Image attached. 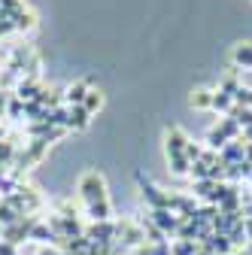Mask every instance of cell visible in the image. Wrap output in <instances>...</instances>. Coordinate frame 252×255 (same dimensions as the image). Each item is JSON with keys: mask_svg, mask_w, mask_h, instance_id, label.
I'll list each match as a JSON object with an SVG mask.
<instances>
[{"mask_svg": "<svg viewBox=\"0 0 252 255\" xmlns=\"http://www.w3.org/2000/svg\"><path fill=\"white\" fill-rule=\"evenodd\" d=\"M79 198H82V204H85V210H88V216L94 222H110L113 207H110V195H107V182H104V176L98 170L82 173V179H79Z\"/></svg>", "mask_w": 252, "mask_h": 255, "instance_id": "cell-1", "label": "cell"}, {"mask_svg": "<svg viewBox=\"0 0 252 255\" xmlns=\"http://www.w3.org/2000/svg\"><path fill=\"white\" fill-rule=\"evenodd\" d=\"M188 137L182 134V128H167V161L173 167V173H188L192 170V161H188Z\"/></svg>", "mask_w": 252, "mask_h": 255, "instance_id": "cell-2", "label": "cell"}, {"mask_svg": "<svg viewBox=\"0 0 252 255\" xmlns=\"http://www.w3.org/2000/svg\"><path fill=\"white\" fill-rule=\"evenodd\" d=\"M234 70H252V43H237L231 52Z\"/></svg>", "mask_w": 252, "mask_h": 255, "instance_id": "cell-3", "label": "cell"}, {"mask_svg": "<svg viewBox=\"0 0 252 255\" xmlns=\"http://www.w3.org/2000/svg\"><path fill=\"white\" fill-rule=\"evenodd\" d=\"M88 91H91V82H88V79H79V82H73V85L67 88V98H64V101H67L70 107H82V101H85Z\"/></svg>", "mask_w": 252, "mask_h": 255, "instance_id": "cell-4", "label": "cell"}, {"mask_svg": "<svg viewBox=\"0 0 252 255\" xmlns=\"http://www.w3.org/2000/svg\"><path fill=\"white\" fill-rule=\"evenodd\" d=\"M88 119H91V116H88L82 107H70V110H67L64 125H67V128H73V131H82V128H88Z\"/></svg>", "mask_w": 252, "mask_h": 255, "instance_id": "cell-5", "label": "cell"}, {"mask_svg": "<svg viewBox=\"0 0 252 255\" xmlns=\"http://www.w3.org/2000/svg\"><path fill=\"white\" fill-rule=\"evenodd\" d=\"M188 104H192L195 110H213V91L210 88H195L192 98H188Z\"/></svg>", "mask_w": 252, "mask_h": 255, "instance_id": "cell-6", "label": "cell"}, {"mask_svg": "<svg viewBox=\"0 0 252 255\" xmlns=\"http://www.w3.org/2000/svg\"><path fill=\"white\" fill-rule=\"evenodd\" d=\"M104 107V94H101V88H91L88 94H85V101H82V110L91 116V113H98Z\"/></svg>", "mask_w": 252, "mask_h": 255, "instance_id": "cell-7", "label": "cell"}, {"mask_svg": "<svg viewBox=\"0 0 252 255\" xmlns=\"http://www.w3.org/2000/svg\"><path fill=\"white\" fill-rule=\"evenodd\" d=\"M231 107H234V98H231V94H225V91H213V110L228 113Z\"/></svg>", "mask_w": 252, "mask_h": 255, "instance_id": "cell-8", "label": "cell"}, {"mask_svg": "<svg viewBox=\"0 0 252 255\" xmlns=\"http://www.w3.org/2000/svg\"><path fill=\"white\" fill-rule=\"evenodd\" d=\"M0 255H18V249H15V243H0Z\"/></svg>", "mask_w": 252, "mask_h": 255, "instance_id": "cell-9", "label": "cell"}]
</instances>
